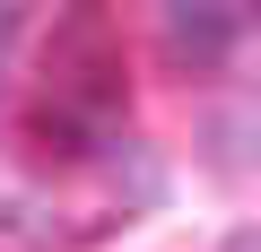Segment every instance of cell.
Returning a JSON list of instances; mask_svg holds the SVG:
<instances>
[{"mask_svg": "<svg viewBox=\"0 0 261 252\" xmlns=\"http://www.w3.org/2000/svg\"><path fill=\"white\" fill-rule=\"evenodd\" d=\"M18 35H27V9H9V0H0V52H9Z\"/></svg>", "mask_w": 261, "mask_h": 252, "instance_id": "5b68a950", "label": "cell"}, {"mask_svg": "<svg viewBox=\"0 0 261 252\" xmlns=\"http://www.w3.org/2000/svg\"><path fill=\"white\" fill-rule=\"evenodd\" d=\"M200 165L209 174H261V96L200 113Z\"/></svg>", "mask_w": 261, "mask_h": 252, "instance_id": "3957f363", "label": "cell"}, {"mask_svg": "<svg viewBox=\"0 0 261 252\" xmlns=\"http://www.w3.org/2000/svg\"><path fill=\"white\" fill-rule=\"evenodd\" d=\"M252 26H261L252 0H166L157 9V52H166V70H218Z\"/></svg>", "mask_w": 261, "mask_h": 252, "instance_id": "7a4b0ae2", "label": "cell"}, {"mask_svg": "<svg viewBox=\"0 0 261 252\" xmlns=\"http://www.w3.org/2000/svg\"><path fill=\"white\" fill-rule=\"evenodd\" d=\"M96 174L113 183L122 217H130V209H157V200H166V165H157V148H140V139H105V148H96Z\"/></svg>", "mask_w": 261, "mask_h": 252, "instance_id": "277c9868", "label": "cell"}, {"mask_svg": "<svg viewBox=\"0 0 261 252\" xmlns=\"http://www.w3.org/2000/svg\"><path fill=\"white\" fill-rule=\"evenodd\" d=\"M44 104H61L70 122L113 139V113L130 104V78H122V44L105 26V9H70L53 18V44H44Z\"/></svg>", "mask_w": 261, "mask_h": 252, "instance_id": "6da1fadb", "label": "cell"}]
</instances>
